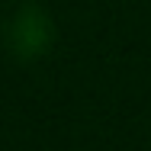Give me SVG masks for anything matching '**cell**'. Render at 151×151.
<instances>
[{
    "mask_svg": "<svg viewBox=\"0 0 151 151\" xmlns=\"http://www.w3.org/2000/svg\"><path fill=\"white\" fill-rule=\"evenodd\" d=\"M48 19L42 16V13H35V10H26V13H19L16 19H13V26H10V42H13V48L19 52V55H35V52H42L45 48V42H48Z\"/></svg>",
    "mask_w": 151,
    "mask_h": 151,
    "instance_id": "cell-1",
    "label": "cell"
}]
</instances>
